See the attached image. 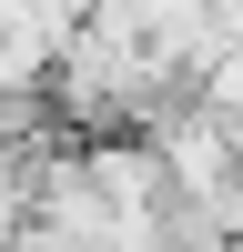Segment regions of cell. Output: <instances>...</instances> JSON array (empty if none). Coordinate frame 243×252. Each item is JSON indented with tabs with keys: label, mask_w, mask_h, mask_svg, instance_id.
Wrapping results in <instances>:
<instances>
[{
	"label": "cell",
	"mask_w": 243,
	"mask_h": 252,
	"mask_svg": "<svg viewBox=\"0 0 243 252\" xmlns=\"http://www.w3.org/2000/svg\"><path fill=\"white\" fill-rule=\"evenodd\" d=\"M31 152L40 141H0V252L31 232Z\"/></svg>",
	"instance_id": "1"
},
{
	"label": "cell",
	"mask_w": 243,
	"mask_h": 252,
	"mask_svg": "<svg viewBox=\"0 0 243 252\" xmlns=\"http://www.w3.org/2000/svg\"><path fill=\"white\" fill-rule=\"evenodd\" d=\"M10 252H81V242H61V232H40V222H31V232H20Z\"/></svg>",
	"instance_id": "2"
}]
</instances>
